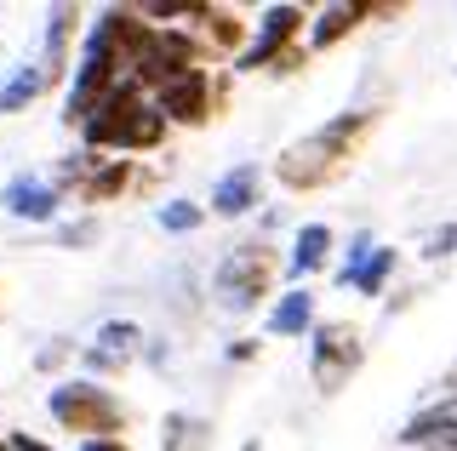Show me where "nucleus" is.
<instances>
[{
	"label": "nucleus",
	"mask_w": 457,
	"mask_h": 451,
	"mask_svg": "<svg viewBox=\"0 0 457 451\" xmlns=\"http://www.w3.org/2000/svg\"><path fill=\"white\" fill-rule=\"evenodd\" d=\"M161 132H166V120L137 103V80H120V86L92 109V120H86V137L104 144V149H154Z\"/></svg>",
	"instance_id": "nucleus-1"
},
{
	"label": "nucleus",
	"mask_w": 457,
	"mask_h": 451,
	"mask_svg": "<svg viewBox=\"0 0 457 451\" xmlns=\"http://www.w3.org/2000/svg\"><path fill=\"white\" fill-rule=\"evenodd\" d=\"M366 132V115H343L332 120L326 132H314L309 144H297L292 154L280 160V177L292 183V189H314V183H332L343 172V160H349V144Z\"/></svg>",
	"instance_id": "nucleus-2"
},
{
	"label": "nucleus",
	"mask_w": 457,
	"mask_h": 451,
	"mask_svg": "<svg viewBox=\"0 0 457 451\" xmlns=\"http://www.w3.org/2000/svg\"><path fill=\"white\" fill-rule=\"evenodd\" d=\"M52 417L75 434L109 440V429H120V400L97 383H63V389H52Z\"/></svg>",
	"instance_id": "nucleus-3"
},
{
	"label": "nucleus",
	"mask_w": 457,
	"mask_h": 451,
	"mask_svg": "<svg viewBox=\"0 0 457 451\" xmlns=\"http://www.w3.org/2000/svg\"><path fill=\"white\" fill-rule=\"evenodd\" d=\"M195 63H200V46L183 29H149L143 52L132 58V80L137 86H166V80L189 75Z\"/></svg>",
	"instance_id": "nucleus-4"
},
{
	"label": "nucleus",
	"mask_w": 457,
	"mask_h": 451,
	"mask_svg": "<svg viewBox=\"0 0 457 451\" xmlns=\"http://www.w3.org/2000/svg\"><path fill=\"white\" fill-rule=\"evenodd\" d=\"M269 269H275V258H269L263 246H240L235 258L218 269V298H223V308H252L257 298H263V286H269Z\"/></svg>",
	"instance_id": "nucleus-5"
},
{
	"label": "nucleus",
	"mask_w": 457,
	"mask_h": 451,
	"mask_svg": "<svg viewBox=\"0 0 457 451\" xmlns=\"http://www.w3.org/2000/svg\"><path fill=\"white\" fill-rule=\"evenodd\" d=\"M361 365V332L354 326H320L314 332V383L332 394Z\"/></svg>",
	"instance_id": "nucleus-6"
},
{
	"label": "nucleus",
	"mask_w": 457,
	"mask_h": 451,
	"mask_svg": "<svg viewBox=\"0 0 457 451\" xmlns=\"http://www.w3.org/2000/svg\"><path fill=\"white\" fill-rule=\"evenodd\" d=\"M154 115H171V120H183V126H200L212 115V75L206 69H189V75H178V80H166L161 86V109Z\"/></svg>",
	"instance_id": "nucleus-7"
},
{
	"label": "nucleus",
	"mask_w": 457,
	"mask_h": 451,
	"mask_svg": "<svg viewBox=\"0 0 457 451\" xmlns=\"http://www.w3.org/2000/svg\"><path fill=\"white\" fill-rule=\"evenodd\" d=\"M297 29H303V12H297V6H269V12H263V35H257V46L240 58V69L275 63L280 52H286V40H292Z\"/></svg>",
	"instance_id": "nucleus-8"
},
{
	"label": "nucleus",
	"mask_w": 457,
	"mask_h": 451,
	"mask_svg": "<svg viewBox=\"0 0 457 451\" xmlns=\"http://www.w3.org/2000/svg\"><path fill=\"white\" fill-rule=\"evenodd\" d=\"M132 348H137V326L132 320H109V326L97 332V343L86 348V365H92V372H114V365L132 360Z\"/></svg>",
	"instance_id": "nucleus-9"
},
{
	"label": "nucleus",
	"mask_w": 457,
	"mask_h": 451,
	"mask_svg": "<svg viewBox=\"0 0 457 451\" xmlns=\"http://www.w3.org/2000/svg\"><path fill=\"white\" fill-rule=\"evenodd\" d=\"M406 446H423V440H440V446H457V394L440 406H428V412H418L406 422V434H400Z\"/></svg>",
	"instance_id": "nucleus-10"
},
{
	"label": "nucleus",
	"mask_w": 457,
	"mask_h": 451,
	"mask_svg": "<svg viewBox=\"0 0 457 451\" xmlns=\"http://www.w3.org/2000/svg\"><path fill=\"white\" fill-rule=\"evenodd\" d=\"M52 206H57V194L46 189V183H35V177H12V183H6V211H12V217L46 223Z\"/></svg>",
	"instance_id": "nucleus-11"
},
{
	"label": "nucleus",
	"mask_w": 457,
	"mask_h": 451,
	"mask_svg": "<svg viewBox=\"0 0 457 451\" xmlns=\"http://www.w3.org/2000/svg\"><path fill=\"white\" fill-rule=\"evenodd\" d=\"M246 206H257V166H240L212 189V211H223V217H240Z\"/></svg>",
	"instance_id": "nucleus-12"
},
{
	"label": "nucleus",
	"mask_w": 457,
	"mask_h": 451,
	"mask_svg": "<svg viewBox=\"0 0 457 451\" xmlns=\"http://www.w3.org/2000/svg\"><path fill=\"white\" fill-rule=\"evenodd\" d=\"M314 320V298L309 291H286V298L275 303V315H269V332H280V337H297Z\"/></svg>",
	"instance_id": "nucleus-13"
},
{
	"label": "nucleus",
	"mask_w": 457,
	"mask_h": 451,
	"mask_svg": "<svg viewBox=\"0 0 457 451\" xmlns=\"http://www.w3.org/2000/svg\"><path fill=\"white\" fill-rule=\"evenodd\" d=\"M326 251H332V229L326 223H309L303 234H297V251H292V269L297 275H314L326 263Z\"/></svg>",
	"instance_id": "nucleus-14"
},
{
	"label": "nucleus",
	"mask_w": 457,
	"mask_h": 451,
	"mask_svg": "<svg viewBox=\"0 0 457 451\" xmlns=\"http://www.w3.org/2000/svg\"><path fill=\"white\" fill-rule=\"evenodd\" d=\"M395 269V251H383V246H371V258L366 263H349L343 269V286H361V291H378L383 286V275Z\"/></svg>",
	"instance_id": "nucleus-15"
},
{
	"label": "nucleus",
	"mask_w": 457,
	"mask_h": 451,
	"mask_svg": "<svg viewBox=\"0 0 457 451\" xmlns=\"http://www.w3.org/2000/svg\"><path fill=\"white\" fill-rule=\"evenodd\" d=\"M126 183H132V166H126V160H109L104 172L86 183V201H109V194H120V189H126Z\"/></svg>",
	"instance_id": "nucleus-16"
},
{
	"label": "nucleus",
	"mask_w": 457,
	"mask_h": 451,
	"mask_svg": "<svg viewBox=\"0 0 457 451\" xmlns=\"http://www.w3.org/2000/svg\"><path fill=\"white\" fill-rule=\"evenodd\" d=\"M354 18H361V6H326L320 29H314V46H332V40H343L354 29Z\"/></svg>",
	"instance_id": "nucleus-17"
},
{
	"label": "nucleus",
	"mask_w": 457,
	"mask_h": 451,
	"mask_svg": "<svg viewBox=\"0 0 457 451\" xmlns=\"http://www.w3.org/2000/svg\"><path fill=\"white\" fill-rule=\"evenodd\" d=\"M40 86H46V80H40V75H29V69H23V75H12V86L0 92V115H12V109H23V103H29V97H35Z\"/></svg>",
	"instance_id": "nucleus-18"
},
{
	"label": "nucleus",
	"mask_w": 457,
	"mask_h": 451,
	"mask_svg": "<svg viewBox=\"0 0 457 451\" xmlns=\"http://www.w3.org/2000/svg\"><path fill=\"white\" fill-rule=\"evenodd\" d=\"M161 229H178V234L200 229V206H195V201H171V206L161 211Z\"/></svg>",
	"instance_id": "nucleus-19"
},
{
	"label": "nucleus",
	"mask_w": 457,
	"mask_h": 451,
	"mask_svg": "<svg viewBox=\"0 0 457 451\" xmlns=\"http://www.w3.org/2000/svg\"><path fill=\"white\" fill-rule=\"evenodd\" d=\"M200 18L212 23V40H218V46H235V40H240V18H235V12H200Z\"/></svg>",
	"instance_id": "nucleus-20"
},
{
	"label": "nucleus",
	"mask_w": 457,
	"mask_h": 451,
	"mask_svg": "<svg viewBox=\"0 0 457 451\" xmlns=\"http://www.w3.org/2000/svg\"><path fill=\"white\" fill-rule=\"evenodd\" d=\"M435 251H457V229H440L435 234Z\"/></svg>",
	"instance_id": "nucleus-21"
},
{
	"label": "nucleus",
	"mask_w": 457,
	"mask_h": 451,
	"mask_svg": "<svg viewBox=\"0 0 457 451\" xmlns=\"http://www.w3.org/2000/svg\"><path fill=\"white\" fill-rule=\"evenodd\" d=\"M86 451H126V446H120V440H92Z\"/></svg>",
	"instance_id": "nucleus-22"
},
{
	"label": "nucleus",
	"mask_w": 457,
	"mask_h": 451,
	"mask_svg": "<svg viewBox=\"0 0 457 451\" xmlns=\"http://www.w3.org/2000/svg\"><path fill=\"white\" fill-rule=\"evenodd\" d=\"M12 451H46V446H35V440H12Z\"/></svg>",
	"instance_id": "nucleus-23"
},
{
	"label": "nucleus",
	"mask_w": 457,
	"mask_h": 451,
	"mask_svg": "<svg viewBox=\"0 0 457 451\" xmlns=\"http://www.w3.org/2000/svg\"><path fill=\"white\" fill-rule=\"evenodd\" d=\"M435 451H457V446H435Z\"/></svg>",
	"instance_id": "nucleus-24"
},
{
	"label": "nucleus",
	"mask_w": 457,
	"mask_h": 451,
	"mask_svg": "<svg viewBox=\"0 0 457 451\" xmlns=\"http://www.w3.org/2000/svg\"><path fill=\"white\" fill-rule=\"evenodd\" d=\"M246 451H257V446H246Z\"/></svg>",
	"instance_id": "nucleus-25"
}]
</instances>
